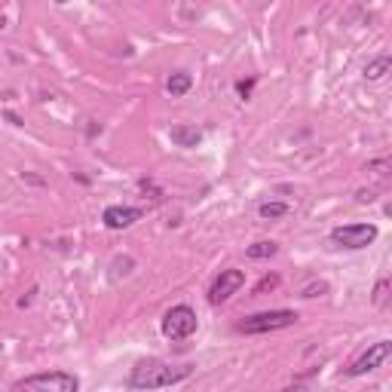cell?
<instances>
[{"label":"cell","instance_id":"cell-1","mask_svg":"<svg viewBox=\"0 0 392 392\" xmlns=\"http://www.w3.org/2000/svg\"><path fill=\"white\" fill-rule=\"evenodd\" d=\"M190 374H194L190 364H172V362H163V359H141L132 371H129L126 386L135 389V392H154V389L175 386V383L187 380Z\"/></svg>","mask_w":392,"mask_h":392},{"label":"cell","instance_id":"cell-2","mask_svg":"<svg viewBox=\"0 0 392 392\" xmlns=\"http://www.w3.org/2000/svg\"><path fill=\"white\" fill-rule=\"evenodd\" d=\"M12 392H80V380L68 371H43L12 383Z\"/></svg>","mask_w":392,"mask_h":392},{"label":"cell","instance_id":"cell-3","mask_svg":"<svg viewBox=\"0 0 392 392\" xmlns=\"http://www.w3.org/2000/svg\"><path fill=\"white\" fill-rule=\"evenodd\" d=\"M298 322L294 309H267V313H254L249 319H243L236 325L239 334H270V331H282V328H291Z\"/></svg>","mask_w":392,"mask_h":392},{"label":"cell","instance_id":"cell-4","mask_svg":"<svg viewBox=\"0 0 392 392\" xmlns=\"http://www.w3.org/2000/svg\"><path fill=\"white\" fill-rule=\"evenodd\" d=\"M374 239H377L374 224H343V227H334L331 230V243L337 249H349V251L368 249Z\"/></svg>","mask_w":392,"mask_h":392},{"label":"cell","instance_id":"cell-5","mask_svg":"<svg viewBox=\"0 0 392 392\" xmlns=\"http://www.w3.org/2000/svg\"><path fill=\"white\" fill-rule=\"evenodd\" d=\"M196 325H199V319L187 304L172 307L169 313L163 316V334H166L169 340H184V337H190L196 331Z\"/></svg>","mask_w":392,"mask_h":392},{"label":"cell","instance_id":"cell-6","mask_svg":"<svg viewBox=\"0 0 392 392\" xmlns=\"http://www.w3.org/2000/svg\"><path fill=\"white\" fill-rule=\"evenodd\" d=\"M389 353H392V343H389V340H377V343H371V347L364 349L359 359H355V362L347 368V377H362V374H368V371L380 368V364L389 359Z\"/></svg>","mask_w":392,"mask_h":392},{"label":"cell","instance_id":"cell-7","mask_svg":"<svg viewBox=\"0 0 392 392\" xmlns=\"http://www.w3.org/2000/svg\"><path fill=\"white\" fill-rule=\"evenodd\" d=\"M243 285H245L243 270H221V276H218L215 285L209 288V304H215V307L224 304V300H230Z\"/></svg>","mask_w":392,"mask_h":392},{"label":"cell","instance_id":"cell-8","mask_svg":"<svg viewBox=\"0 0 392 392\" xmlns=\"http://www.w3.org/2000/svg\"><path fill=\"white\" fill-rule=\"evenodd\" d=\"M144 218V209L138 205H107L105 212H101V224L107 227V230H129L132 224H138Z\"/></svg>","mask_w":392,"mask_h":392},{"label":"cell","instance_id":"cell-9","mask_svg":"<svg viewBox=\"0 0 392 392\" xmlns=\"http://www.w3.org/2000/svg\"><path fill=\"white\" fill-rule=\"evenodd\" d=\"M169 138L175 147H199L203 144V132H199L196 126H172L169 129Z\"/></svg>","mask_w":392,"mask_h":392},{"label":"cell","instance_id":"cell-10","mask_svg":"<svg viewBox=\"0 0 392 392\" xmlns=\"http://www.w3.org/2000/svg\"><path fill=\"white\" fill-rule=\"evenodd\" d=\"M190 86H194V77H190L187 71H175L166 77V92L172 99H181V95L190 92Z\"/></svg>","mask_w":392,"mask_h":392},{"label":"cell","instance_id":"cell-11","mask_svg":"<svg viewBox=\"0 0 392 392\" xmlns=\"http://www.w3.org/2000/svg\"><path fill=\"white\" fill-rule=\"evenodd\" d=\"M258 215L264 221H276V218H285L288 215V203H260L258 205Z\"/></svg>","mask_w":392,"mask_h":392},{"label":"cell","instance_id":"cell-12","mask_svg":"<svg viewBox=\"0 0 392 392\" xmlns=\"http://www.w3.org/2000/svg\"><path fill=\"white\" fill-rule=\"evenodd\" d=\"M392 68V59L389 56H380V59H374V61H368V65H364V77L368 80H380L383 74H386Z\"/></svg>","mask_w":392,"mask_h":392},{"label":"cell","instance_id":"cell-13","mask_svg":"<svg viewBox=\"0 0 392 392\" xmlns=\"http://www.w3.org/2000/svg\"><path fill=\"white\" fill-rule=\"evenodd\" d=\"M279 251V245L276 243H254L245 249V258H251V260H264V258H273V254Z\"/></svg>","mask_w":392,"mask_h":392},{"label":"cell","instance_id":"cell-14","mask_svg":"<svg viewBox=\"0 0 392 392\" xmlns=\"http://www.w3.org/2000/svg\"><path fill=\"white\" fill-rule=\"evenodd\" d=\"M135 270V258H129V254H123V258H116L111 264V279L116 282L120 276H129V273Z\"/></svg>","mask_w":392,"mask_h":392},{"label":"cell","instance_id":"cell-15","mask_svg":"<svg viewBox=\"0 0 392 392\" xmlns=\"http://www.w3.org/2000/svg\"><path fill=\"white\" fill-rule=\"evenodd\" d=\"M273 288H279V276L276 273H270V276H264L254 285V294H267V291H273Z\"/></svg>","mask_w":392,"mask_h":392},{"label":"cell","instance_id":"cell-16","mask_svg":"<svg viewBox=\"0 0 392 392\" xmlns=\"http://www.w3.org/2000/svg\"><path fill=\"white\" fill-rule=\"evenodd\" d=\"M386 298H389V279H380L377 282V288H374V307H383L386 304Z\"/></svg>","mask_w":392,"mask_h":392},{"label":"cell","instance_id":"cell-17","mask_svg":"<svg viewBox=\"0 0 392 392\" xmlns=\"http://www.w3.org/2000/svg\"><path fill=\"white\" fill-rule=\"evenodd\" d=\"M328 291V282H313V285H307L304 291H300V298H319V294Z\"/></svg>","mask_w":392,"mask_h":392},{"label":"cell","instance_id":"cell-18","mask_svg":"<svg viewBox=\"0 0 392 392\" xmlns=\"http://www.w3.org/2000/svg\"><path fill=\"white\" fill-rule=\"evenodd\" d=\"M251 86H254V77H249V80H239V83H236V92L243 95V99H249V95H251Z\"/></svg>","mask_w":392,"mask_h":392},{"label":"cell","instance_id":"cell-19","mask_svg":"<svg viewBox=\"0 0 392 392\" xmlns=\"http://www.w3.org/2000/svg\"><path fill=\"white\" fill-rule=\"evenodd\" d=\"M355 199H359V203H374L377 190H359V196H355Z\"/></svg>","mask_w":392,"mask_h":392},{"label":"cell","instance_id":"cell-20","mask_svg":"<svg viewBox=\"0 0 392 392\" xmlns=\"http://www.w3.org/2000/svg\"><path fill=\"white\" fill-rule=\"evenodd\" d=\"M6 28V16H3V12H0V31H3Z\"/></svg>","mask_w":392,"mask_h":392}]
</instances>
